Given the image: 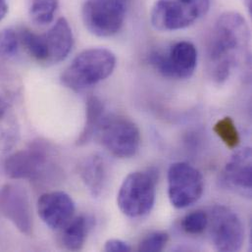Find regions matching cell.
I'll return each mask as SVG.
<instances>
[{"label":"cell","instance_id":"cell-1","mask_svg":"<svg viewBox=\"0 0 252 252\" xmlns=\"http://www.w3.org/2000/svg\"><path fill=\"white\" fill-rule=\"evenodd\" d=\"M251 32L246 19L237 12L222 14L207 43V65L212 80L225 83L249 50Z\"/></svg>","mask_w":252,"mask_h":252},{"label":"cell","instance_id":"cell-2","mask_svg":"<svg viewBox=\"0 0 252 252\" xmlns=\"http://www.w3.org/2000/svg\"><path fill=\"white\" fill-rule=\"evenodd\" d=\"M116 67L115 54L106 48H89L78 54L61 75V83L80 93L106 80Z\"/></svg>","mask_w":252,"mask_h":252},{"label":"cell","instance_id":"cell-3","mask_svg":"<svg viewBox=\"0 0 252 252\" xmlns=\"http://www.w3.org/2000/svg\"><path fill=\"white\" fill-rule=\"evenodd\" d=\"M157 179V172L153 169L132 172L126 176L117 195V203L123 214L129 218H139L152 210Z\"/></svg>","mask_w":252,"mask_h":252},{"label":"cell","instance_id":"cell-4","mask_svg":"<svg viewBox=\"0 0 252 252\" xmlns=\"http://www.w3.org/2000/svg\"><path fill=\"white\" fill-rule=\"evenodd\" d=\"M210 0H157L150 13L152 26L163 32L186 29L204 16Z\"/></svg>","mask_w":252,"mask_h":252},{"label":"cell","instance_id":"cell-5","mask_svg":"<svg viewBox=\"0 0 252 252\" xmlns=\"http://www.w3.org/2000/svg\"><path fill=\"white\" fill-rule=\"evenodd\" d=\"M94 136L107 151L119 158L134 156L140 145L138 127L121 115L104 114Z\"/></svg>","mask_w":252,"mask_h":252},{"label":"cell","instance_id":"cell-6","mask_svg":"<svg viewBox=\"0 0 252 252\" xmlns=\"http://www.w3.org/2000/svg\"><path fill=\"white\" fill-rule=\"evenodd\" d=\"M126 14V0H86L82 18L94 35L109 37L120 32Z\"/></svg>","mask_w":252,"mask_h":252},{"label":"cell","instance_id":"cell-7","mask_svg":"<svg viewBox=\"0 0 252 252\" xmlns=\"http://www.w3.org/2000/svg\"><path fill=\"white\" fill-rule=\"evenodd\" d=\"M149 64L163 77L186 80L192 76L197 65V49L189 41H179L167 50H155L149 54Z\"/></svg>","mask_w":252,"mask_h":252},{"label":"cell","instance_id":"cell-8","mask_svg":"<svg viewBox=\"0 0 252 252\" xmlns=\"http://www.w3.org/2000/svg\"><path fill=\"white\" fill-rule=\"evenodd\" d=\"M209 236L218 252H239L245 242V228L240 217L224 205H215L207 213Z\"/></svg>","mask_w":252,"mask_h":252},{"label":"cell","instance_id":"cell-9","mask_svg":"<svg viewBox=\"0 0 252 252\" xmlns=\"http://www.w3.org/2000/svg\"><path fill=\"white\" fill-rule=\"evenodd\" d=\"M204 190L201 173L191 165L177 162L168 171V195L171 204L179 209L187 208L199 200Z\"/></svg>","mask_w":252,"mask_h":252},{"label":"cell","instance_id":"cell-10","mask_svg":"<svg viewBox=\"0 0 252 252\" xmlns=\"http://www.w3.org/2000/svg\"><path fill=\"white\" fill-rule=\"evenodd\" d=\"M51 148L44 140H34L9 155L4 162L6 175L14 180H36L46 170Z\"/></svg>","mask_w":252,"mask_h":252},{"label":"cell","instance_id":"cell-11","mask_svg":"<svg viewBox=\"0 0 252 252\" xmlns=\"http://www.w3.org/2000/svg\"><path fill=\"white\" fill-rule=\"evenodd\" d=\"M0 207L5 217L25 236L32 235L33 221L27 190L14 184L5 185L0 190Z\"/></svg>","mask_w":252,"mask_h":252},{"label":"cell","instance_id":"cell-12","mask_svg":"<svg viewBox=\"0 0 252 252\" xmlns=\"http://www.w3.org/2000/svg\"><path fill=\"white\" fill-rule=\"evenodd\" d=\"M37 211L40 219L48 228L59 230L73 218L75 203L72 197L64 191H49L39 197Z\"/></svg>","mask_w":252,"mask_h":252},{"label":"cell","instance_id":"cell-13","mask_svg":"<svg viewBox=\"0 0 252 252\" xmlns=\"http://www.w3.org/2000/svg\"><path fill=\"white\" fill-rule=\"evenodd\" d=\"M222 183L228 189L245 196H251L252 189V152L250 147L237 151L226 164Z\"/></svg>","mask_w":252,"mask_h":252},{"label":"cell","instance_id":"cell-14","mask_svg":"<svg viewBox=\"0 0 252 252\" xmlns=\"http://www.w3.org/2000/svg\"><path fill=\"white\" fill-rule=\"evenodd\" d=\"M42 34L47 52L46 65H54L64 61L70 54L74 44L73 32L66 18H59Z\"/></svg>","mask_w":252,"mask_h":252},{"label":"cell","instance_id":"cell-15","mask_svg":"<svg viewBox=\"0 0 252 252\" xmlns=\"http://www.w3.org/2000/svg\"><path fill=\"white\" fill-rule=\"evenodd\" d=\"M80 176L94 197H98L106 185L107 169L104 159L93 154L84 159L80 165Z\"/></svg>","mask_w":252,"mask_h":252},{"label":"cell","instance_id":"cell-16","mask_svg":"<svg viewBox=\"0 0 252 252\" xmlns=\"http://www.w3.org/2000/svg\"><path fill=\"white\" fill-rule=\"evenodd\" d=\"M61 236L63 247L70 252L82 251L88 238L90 222L86 216L72 218L64 227Z\"/></svg>","mask_w":252,"mask_h":252},{"label":"cell","instance_id":"cell-17","mask_svg":"<svg viewBox=\"0 0 252 252\" xmlns=\"http://www.w3.org/2000/svg\"><path fill=\"white\" fill-rule=\"evenodd\" d=\"M104 114V105L101 100L96 96L89 97L86 107V123L76 141L77 145H85L94 136Z\"/></svg>","mask_w":252,"mask_h":252},{"label":"cell","instance_id":"cell-18","mask_svg":"<svg viewBox=\"0 0 252 252\" xmlns=\"http://www.w3.org/2000/svg\"><path fill=\"white\" fill-rule=\"evenodd\" d=\"M18 37L19 41L33 59L46 65L47 52L42 33H36L28 29H23L19 32Z\"/></svg>","mask_w":252,"mask_h":252},{"label":"cell","instance_id":"cell-19","mask_svg":"<svg viewBox=\"0 0 252 252\" xmlns=\"http://www.w3.org/2000/svg\"><path fill=\"white\" fill-rule=\"evenodd\" d=\"M59 6V0H32L30 15L32 20L40 26L49 25Z\"/></svg>","mask_w":252,"mask_h":252},{"label":"cell","instance_id":"cell-20","mask_svg":"<svg viewBox=\"0 0 252 252\" xmlns=\"http://www.w3.org/2000/svg\"><path fill=\"white\" fill-rule=\"evenodd\" d=\"M214 132L231 149L239 146L241 137L237 126L231 117H224L219 120L213 127Z\"/></svg>","mask_w":252,"mask_h":252},{"label":"cell","instance_id":"cell-21","mask_svg":"<svg viewBox=\"0 0 252 252\" xmlns=\"http://www.w3.org/2000/svg\"><path fill=\"white\" fill-rule=\"evenodd\" d=\"M16 96V84L7 75L0 73V121L12 105Z\"/></svg>","mask_w":252,"mask_h":252},{"label":"cell","instance_id":"cell-22","mask_svg":"<svg viewBox=\"0 0 252 252\" xmlns=\"http://www.w3.org/2000/svg\"><path fill=\"white\" fill-rule=\"evenodd\" d=\"M208 225V215L207 212L197 210L188 214L182 222V227L184 231L189 235L197 236L207 229Z\"/></svg>","mask_w":252,"mask_h":252},{"label":"cell","instance_id":"cell-23","mask_svg":"<svg viewBox=\"0 0 252 252\" xmlns=\"http://www.w3.org/2000/svg\"><path fill=\"white\" fill-rule=\"evenodd\" d=\"M169 235L166 232H153L147 235L138 245V252H162L167 246Z\"/></svg>","mask_w":252,"mask_h":252},{"label":"cell","instance_id":"cell-24","mask_svg":"<svg viewBox=\"0 0 252 252\" xmlns=\"http://www.w3.org/2000/svg\"><path fill=\"white\" fill-rule=\"evenodd\" d=\"M19 48V37L13 30L0 32V56L12 57L16 55Z\"/></svg>","mask_w":252,"mask_h":252},{"label":"cell","instance_id":"cell-25","mask_svg":"<svg viewBox=\"0 0 252 252\" xmlns=\"http://www.w3.org/2000/svg\"><path fill=\"white\" fill-rule=\"evenodd\" d=\"M104 251L108 252H128L131 251L129 245L118 239H112L105 243Z\"/></svg>","mask_w":252,"mask_h":252},{"label":"cell","instance_id":"cell-26","mask_svg":"<svg viewBox=\"0 0 252 252\" xmlns=\"http://www.w3.org/2000/svg\"><path fill=\"white\" fill-rule=\"evenodd\" d=\"M8 12V5L6 0H0V21L6 16Z\"/></svg>","mask_w":252,"mask_h":252},{"label":"cell","instance_id":"cell-27","mask_svg":"<svg viewBox=\"0 0 252 252\" xmlns=\"http://www.w3.org/2000/svg\"><path fill=\"white\" fill-rule=\"evenodd\" d=\"M244 1H245V3H246L247 9H248L249 12L252 14V0H244Z\"/></svg>","mask_w":252,"mask_h":252}]
</instances>
